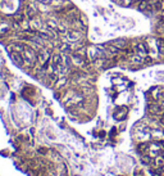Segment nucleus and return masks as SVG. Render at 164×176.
<instances>
[{
	"mask_svg": "<svg viewBox=\"0 0 164 176\" xmlns=\"http://www.w3.org/2000/svg\"><path fill=\"white\" fill-rule=\"evenodd\" d=\"M149 112H150L151 114H161L163 113V108L156 103H151L150 106H149Z\"/></svg>",
	"mask_w": 164,
	"mask_h": 176,
	"instance_id": "nucleus-1",
	"label": "nucleus"
},
{
	"mask_svg": "<svg viewBox=\"0 0 164 176\" xmlns=\"http://www.w3.org/2000/svg\"><path fill=\"white\" fill-rule=\"evenodd\" d=\"M126 116H127V108H119V109H117V111L114 112V117L117 120H124L126 118Z\"/></svg>",
	"mask_w": 164,
	"mask_h": 176,
	"instance_id": "nucleus-2",
	"label": "nucleus"
},
{
	"mask_svg": "<svg viewBox=\"0 0 164 176\" xmlns=\"http://www.w3.org/2000/svg\"><path fill=\"white\" fill-rule=\"evenodd\" d=\"M149 149H150V144L149 143H141V144L137 145V150L141 154H146V152H149Z\"/></svg>",
	"mask_w": 164,
	"mask_h": 176,
	"instance_id": "nucleus-3",
	"label": "nucleus"
},
{
	"mask_svg": "<svg viewBox=\"0 0 164 176\" xmlns=\"http://www.w3.org/2000/svg\"><path fill=\"white\" fill-rule=\"evenodd\" d=\"M113 45H115L118 49H123V48L127 46V41L123 39H119V40H115V41L113 43Z\"/></svg>",
	"mask_w": 164,
	"mask_h": 176,
	"instance_id": "nucleus-4",
	"label": "nucleus"
},
{
	"mask_svg": "<svg viewBox=\"0 0 164 176\" xmlns=\"http://www.w3.org/2000/svg\"><path fill=\"white\" fill-rule=\"evenodd\" d=\"M137 52H138V54L140 55H145L146 53H147V49H146V46H145L144 43H138L137 44Z\"/></svg>",
	"mask_w": 164,
	"mask_h": 176,
	"instance_id": "nucleus-5",
	"label": "nucleus"
},
{
	"mask_svg": "<svg viewBox=\"0 0 164 176\" xmlns=\"http://www.w3.org/2000/svg\"><path fill=\"white\" fill-rule=\"evenodd\" d=\"M142 162L145 163V165H153V159H151V157L147 154H142Z\"/></svg>",
	"mask_w": 164,
	"mask_h": 176,
	"instance_id": "nucleus-6",
	"label": "nucleus"
},
{
	"mask_svg": "<svg viewBox=\"0 0 164 176\" xmlns=\"http://www.w3.org/2000/svg\"><path fill=\"white\" fill-rule=\"evenodd\" d=\"M163 158H164V150H163Z\"/></svg>",
	"mask_w": 164,
	"mask_h": 176,
	"instance_id": "nucleus-7",
	"label": "nucleus"
},
{
	"mask_svg": "<svg viewBox=\"0 0 164 176\" xmlns=\"http://www.w3.org/2000/svg\"><path fill=\"white\" fill-rule=\"evenodd\" d=\"M163 118H164V113H163Z\"/></svg>",
	"mask_w": 164,
	"mask_h": 176,
	"instance_id": "nucleus-8",
	"label": "nucleus"
},
{
	"mask_svg": "<svg viewBox=\"0 0 164 176\" xmlns=\"http://www.w3.org/2000/svg\"><path fill=\"white\" fill-rule=\"evenodd\" d=\"M163 134H164V130H163Z\"/></svg>",
	"mask_w": 164,
	"mask_h": 176,
	"instance_id": "nucleus-9",
	"label": "nucleus"
}]
</instances>
